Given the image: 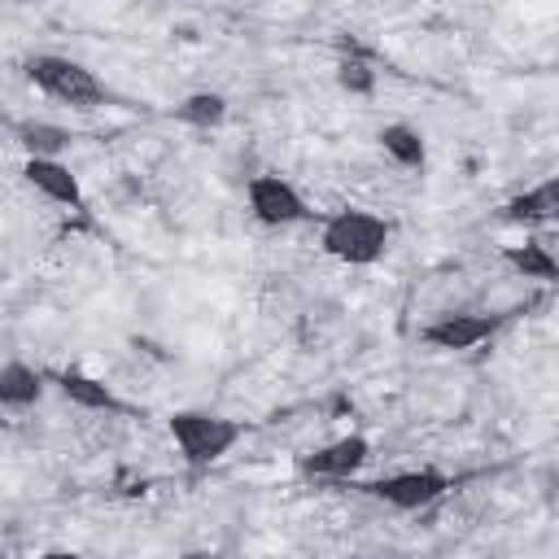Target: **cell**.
<instances>
[{
  "mask_svg": "<svg viewBox=\"0 0 559 559\" xmlns=\"http://www.w3.org/2000/svg\"><path fill=\"white\" fill-rule=\"evenodd\" d=\"M389 245H393V223L362 205L332 210L319 223V249L345 266H376L389 253Z\"/></svg>",
  "mask_w": 559,
  "mask_h": 559,
  "instance_id": "obj_1",
  "label": "cell"
},
{
  "mask_svg": "<svg viewBox=\"0 0 559 559\" xmlns=\"http://www.w3.org/2000/svg\"><path fill=\"white\" fill-rule=\"evenodd\" d=\"M166 432L183 459L188 472H210L223 454H231V445L249 432L245 419H227L218 411H201V406H183L166 419Z\"/></svg>",
  "mask_w": 559,
  "mask_h": 559,
  "instance_id": "obj_2",
  "label": "cell"
},
{
  "mask_svg": "<svg viewBox=\"0 0 559 559\" xmlns=\"http://www.w3.org/2000/svg\"><path fill=\"white\" fill-rule=\"evenodd\" d=\"M22 74L31 87H39L44 96L70 105V109H100L109 105V87L74 57H61V52H31L22 61Z\"/></svg>",
  "mask_w": 559,
  "mask_h": 559,
  "instance_id": "obj_3",
  "label": "cell"
},
{
  "mask_svg": "<svg viewBox=\"0 0 559 559\" xmlns=\"http://www.w3.org/2000/svg\"><path fill=\"white\" fill-rule=\"evenodd\" d=\"M354 489L393 511H428L454 489V476L441 467H402V472H389L376 480H358Z\"/></svg>",
  "mask_w": 559,
  "mask_h": 559,
  "instance_id": "obj_4",
  "label": "cell"
},
{
  "mask_svg": "<svg viewBox=\"0 0 559 559\" xmlns=\"http://www.w3.org/2000/svg\"><path fill=\"white\" fill-rule=\"evenodd\" d=\"M511 323L507 310H445L419 328V341L441 354H467L485 341H493Z\"/></svg>",
  "mask_w": 559,
  "mask_h": 559,
  "instance_id": "obj_5",
  "label": "cell"
},
{
  "mask_svg": "<svg viewBox=\"0 0 559 559\" xmlns=\"http://www.w3.org/2000/svg\"><path fill=\"white\" fill-rule=\"evenodd\" d=\"M245 205H249L253 223H262V227H293V223L314 218L301 188L293 179L275 175V170H262V175L245 179Z\"/></svg>",
  "mask_w": 559,
  "mask_h": 559,
  "instance_id": "obj_6",
  "label": "cell"
},
{
  "mask_svg": "<svg viewBox=\"0 0 559 559\" xmlns=\"http://www.w3.org/2000/svg\"><path fill=\"white\" fill-rule=\"evenodd\" d=\"M371 463V441L362 432L332 437L306 454H297V476L306 480H358V472Z\"/></svg>",
  "mask_w": 559,
  "mask_h": 559,
  "instance_id": "obj_7",
  "label": "cell"
},
{
  "mask_svg": "<svg viewBox=\"0 0 559 559\" xmlns=\"http://www.w3.org/2000/svg\"><path fill=\"white\" fill-rule=\"evenodd\" d=\"M22 183L61 210H83V183L61 157H22Z\"/></svg>",
  "mask_w": 559,
  "mask_h": 559,
  "instance_id": "obj_8",
  "label": "cell"
},
{
  "mask_svg": "<svg viewBox=\"0 0 559 559\" xmlns=\"http://www.w3.org/2000/svg\"><path fill=\"white\" fill-rule=\"evenodd\" d=\"M48 380H52L57 393H61L66 402H74L79 411H100V415H122V411H127V402H122L105 380L87 376L83 367H52Z\"/></svg>",
  "mask_w": 559,
  "mask_h": 559,
  "instance_id": "obj_9",
  "label": "cell"
},
{
  "mask_svg": "<svg viewBox=\"0 0 559 559\" xmlns=\"http://www.w3.org/2000/svg\"><path fill=\"white\" fill-rule=\"evenodd\" d=\"M498 218L511 223V227H524V231L555 223V218H559V179H542L537 188L515 192L511 201H502Z\"/></svg>",
  "mask_w": 559,
  "mask_h": 559,
  "instance_id": "obj_10",
  "label": "cell"
},
{
  "mask_svg": "<svg viewBox=\"0 0 559 559\" xmlns=\"http://www.w3.org/2000/svg\"><path fill=\"white\" fill-rule=\"evenodd\" d=\"M44 384H48V371L26 362V358L0 362V411H31V406H39Z\"/></svg>",
  "mask_w": 559,
  "mask_h": 559,
  "instance_id": "obj_11",
  "label": "cell"
},
{
  "mask_svg": "<svg viewBox=\"0 0 559 559\" xmlns=\"http://www.w3.org/2000/svg\"><path fill=\"white\" fill-rule=\"evenodd\" d=\"M13 144L22 148V157H66L74 144V131L48 118H13L9 122Z\"/></svg>",
  "mask_w": 559,
  "mask_h": 559,
  "instance_id": "obj_12",
  "label": "cell"
},
{
  "mask_svg": "<svg viewBox=\"0 0 559 559\" xmlns=\"http://www.w3.org/2000/svg\"><path fill=\"white\" fill-rule=\"evenodd\" d=\"M376 144H380V153H384L393 166L424 175V166H428V140H424L419 127H411V122H384V127L376 131Z\"/></svg>",
  "mask_w": 559,
  "mask_h": 559,
  "instance_id": "obj_13",
  "label": "cell"
},
{
  "mask_svg": "<svg viewBox=\"0 0 559 559\" xmlns=\"http://www.w3.org/2000/svg\"><path fill=\"white\" fill-rule=\"evenodd\" d=\"M227 96L223 92H210V87H201V92H188L175 109H170V118L175 122H183V127H192V131H218L223 122H227Z\"/></svg>",
  "mask_w": 559,
  "mask_h": 559,
  "instance_id": "obj_14",
  "label": "cell"
},
{
  "mask_svg": "<svg viewBox=\"0 0 559 559\" xmlns=\"http://www.w3.org/2000/svg\"><path fill=\"white\" fill-rule=\"evenodd\" d=\"M524 280H537V284H559V262H555V253H550V245H542L537 236H528L524 245H507V253H502Z\"/></svg>",
  "mask_w": 559,
  "mask_h": 559,
  "instance_id": "obj_15",
  "label": "cell"
},
{
  "mask_svg": "<svg viewBox=\"0 0 559 559\" xmlns=\"http://www.w3.org/2000/svg\"><path fill=\"white\" fill-rule=\"evenodd\" d=\"M332 79H336V87H341L345 96H376V83H380V74H376V66H371V57H367V52H358V48H349V52H341V57H336Z\"/></svg>",
  "mask_w": 559,
  "mask_h": 559,
  "instance_id": "obj_16",
  "label": "cell"
}]
</instances>
